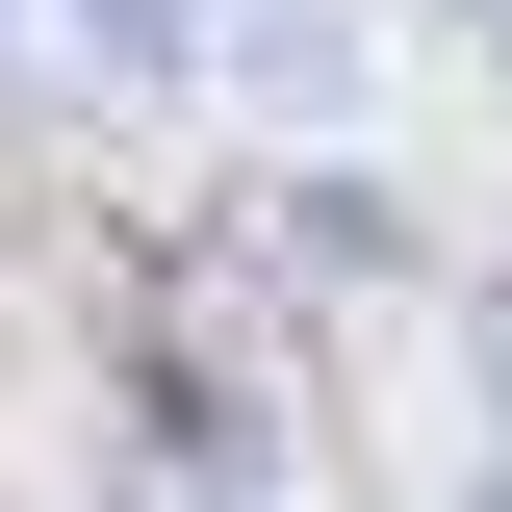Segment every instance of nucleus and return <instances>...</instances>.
I'll return each instance as SVG.
<instances>
[{"instance_id": "obj_1", "label": "nucleus", "mask_w": 512, "mask_h": 512, "mask_svg": "<svg viewBox=\"0 0 512 512\" xmlns=\"http://www.w3.org/2000/svg\"><path fill=\"white\" fill-rule=\"evenodd\" d=\"M231 103H256V128H308V154H359L384 26H359V0H231Z\"/></svg>"}, {"instance_id": "obj_2", "label": "nucleus", "mask_w": 512, "mask_h": 512, "mask_svg": "<svg viewBox=\"0 0 512 512\" xmlns=\"http://www.w3.org/2000/svg\"><path fill=\"white\" fill-rule=\"evenodd\" d=\"M52 52L103 103H180V77H231V0H52Z\"/></svg>"}, {"instance_id": "obj_3", "label": "nucleus", "mask_w": 512, "mask_h": 512, "mask_svg": "<svg viewBox=\"0 0 512 512\" xmlns=\"http://www.w3.org/2000/svg\"><path fill=\"white\" fill-rule=\"evenodd\" d=\"M461 384H512V282H461Z\"/></svg>"}, {"instance_id": "obj_4", "label": "nucleus", "mask_w": 512, "mask_h": 512, "mask_svg": "<svg viewBox=\"0 0 512 512\" xmlns=\"http://www.w3.org/2000/svg\"><path fill=\"white\" fill-rule=\"evenodd\" d=\"M461 512H512V436H487V461H461Z\"/></svg>"}, {"instance_id": "obj_5", "label": "nucleus", "mask_w": 512, "mask_h": 512, "mask_svg": "<svg viewBox=\"0 0 512 512\" xmlns=\"http://www.w3.org/2000/svg\"><path fill=\"white\" fill-rule=\"evenodd\" d=\"M461 26H487V52H512V0H461Z\"/></svg>"}]
</instances>
